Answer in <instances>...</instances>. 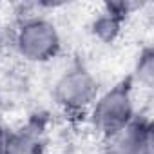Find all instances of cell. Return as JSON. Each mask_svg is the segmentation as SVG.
Here are the masks:
<instances>
[{
  "label": "cell",
  "instance_id": "6da1fadb",
  "mask_svg": "<svg viewBox=\"0 0 154 154\" xmlns=\"http://www.w3.org/2000/svg\"><path fill=\"white\" fill-rule=\"evenodd\" d=\"M89 111L91 125L103 140H111L112 136L122 132L136 118L131 82H122L111 87L107 93L98 94Z\"/></svg>",
  "mask_w": 154,
  "mask_h": 154
},
{
  "label": "cell",
  "instance_id": "7a4b0ae2",
  "mask_svg": "<svg viewBox=\"0 0 154 154\" xmlns=\"http://www.w3.org/2000/svg\"><path fill=\"white\" fill-rule=\"evenodd\" d=\"M15 47L18 54L33 63L53 60L62 47L56 26L45 17H29L20 22L15 33Z\"/></svg>",
  "mask_w": 154,
  "mask_h": 154
},
{
  "label": "cell",
  "instance_id": "3957f363",
  "mask_svg": "<svg viewBox=\"0 0 154 154\" xmlns=\"http://www.w3.org/2000/svg\"><path fill=\"white\" fill-rule=\"evenodd\" d=\"M98 98V80L84 65H71L54 84V100L67 112H82Z\"/></svg>",
  "mask_w": 154,
  "mask_h": 154
},
{
  "label": "cell",
  "instance_id": "277c9868",
  "mask_svg": "<svg viewBox=\"0 0 154 154\" xmlns=\"http://www.w3.org/2000/svg\"><path fill=\"white\" fill-rule=\"evenodd\" d=\"M152 125L136 116L131 125L107 140L105 154H152Z\"/></svg>",
  "mask_w": 154,
  "mask_h": 154
},
{
  "label": "cell",
  "instance_id": "5b68a950",
  "mask_svg": "<svg viewBox=\"0 0 154 154\" xmlns=\"http://www.w3.org/2000/svg\"><path fill=\"white\" fill-rule=\"evenodd\" d=\"M45 145L44 131L40 125L29 123L17 132H9L8 154H42Z\"/></svg>",
  "mask_w": 154,
  "mask_h": 154
},
{
  "label": "cell",
  "instance_id": "8992f818",
  "mask_svg": "<svg viewBox=\"0 0 154 154\" xmlns=\"http://www.w3.org/2000/svg\"><path fill=\"white\" fill-rule=\"evenodd\" d=\"M134 74H136L138 82L145 89H150L152 87V82H154V51L150 47H145L140 53L138 62H136Z\"/></svg>",
  "mask_w": 154,
  "mask_h": 154
},
{
  "label": "cell",
  "instance_id": "52a82bcc",
  "mask_svg": "<svg viewBox=\"0 0 154 154\" xmlns=\"http://www.w3.org/2000/svg\"><path fill=\"white\" fill-rule=\"evenodd\" d=\"M8 138H9V131L0 123V154H8Z\"/></svg>",
  "mask_w": 154,
  "mask_h": 154
}]
</instances>
